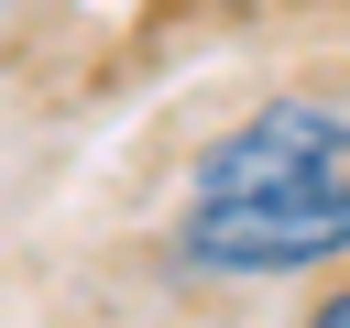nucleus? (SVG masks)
Wrapping results in <instances>:
<instances>
[{
	"mask_svg": "<svg viewBox=\"0 0 350 328\" xmlns=\"http://www.w3.org/2000/svg\"><path fill=\"white\" fill-rule=\"evenodd\" d=\"M350 251V120L317 98H262L230 120L175 208V262L219 284H273L317 273Z\"/></svg>",
	"mask_w": 350,
	"mask_h": 328,
	"instance_id": "f257e3e1",
	"label": "nucleus"
},
{
	"mask_svg": "<svg viewBox=\"0 0 350 328\" xmlns=\"http://www.w3.org/2000/svg\"><path fill=\"white\" fill-rule=\"evenodd\" d=\"M306 328H350V295H328V306H306Z\"/></svg>",
	"mask_w": 350,
	"mask_h": 328,
	"instance_id": "f03ea898",
	"label": "nucleus"
}]
</instances>
